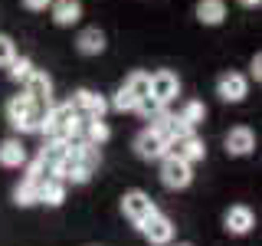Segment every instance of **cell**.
<instances>
[{"instance_id":"8","label":"cell","mask_w":262,"mask_h":246,"mask_svg":"<svg viewBox=\"0 0 262 246\" xmlns=\"http://www.w3.org/2000/svg\"><path fill=\"white\" fill-rule=\"evenodd\" d=\"M246 92H249V82H246V76H239V72H226V76H220V82H216V95L223 98V102H243Z\"/></svg>"},{"instance_id":"22","label":"cell","mask_w":262,"mask_h":246,"mask_svg":"<svg viewBox=\"0 0 262 246\" xmlns=\"http://www.w3.org/2000/svg\"><path fill=\"white\" fill-rule=\"evenodd\" d=\"M125 89L135 98H144L147 92H151V76H147V72H131V76L125 79Z\"/></svg>"},{"instance_id":"30","label":"cell","mask_w":262,"mask_h":246,"mask_svg":"<svg viewBox=\"0 0 262 246\" xmlns=\"http://www.w3.org/2000/svg\"><path fill=\"white\" fill-rule=\"evenodd\" d=\"M252 76H256V82L262 79V56H259V53L252 56Z\"/></svg>"},{"instance_id":"9","label":"cell","mask_w":262,"mask_h":246,"mask_svg":"<svg viewBox=\"0 0 262 246\" xmlns=\"http://www.w3.org/2000/svg\"><path fill=\"white\" fill-rule=\"evenodd\" d=\"M56 177H59V180H72V184H85V180L92 177V171H89L76 154H66V158L56 164Z\"/></svg>"},{"instance_id":"3","label":"cell","mask_w":262,"mask_h":246,"mask_svg":"<svg viewBox=\"0 0 262 246\" xmlns=\"http://www.w3.org/2000/svg\"><path fill=\"white\" fill-rule=\"evenodd\" d=\"M154 210H158V207H154V200H151L144 191H131V194H125V200H121V213H125V217H128L135 227L144 223V220L151 217Z\"/></svg>"},{"instance_id":"4","label":"cell","mask_w":262,"mask_h":246,"mask_svg":"<svg viewBox=\"0 0 262 246\" xmlns=\"http://www.w3.org/2000/svg\"><path fill=\"white\" fill-rule=\"evenodd\" d=\"M147 95H154L161 105L174 102V98L180 95V79H177L170 69H158V72L151 76V92H147Z\"/></svg>"},{"instance_id":"1","label":"cell","mask_w":262,"mask_h":246,"mask_svg":"<svg viewBox=\"0 0 262 246\" xmlns=\"http://www.w3.org/2000/svg\"><path fill=\"white\" fill-rule=\"evenodd\" d=\"M161 180H164V187H170V191H184V187L193 180V168L187 161L174 158V154H164L161 158Z\"/></svg>"},{"instance_id":"21","label":"cell","mask_w":262,"mask_h":246,"mask_svg":"<svg viewBox=\"0 0 262 246\" xmlns=\"http://www.w3.org/2000/svg\"><path fill=\"white\" fill-rule=\"evenodd\" d=\"M30 109H33V98L27 92H23V95H13L10 102H7V118H10V125H16V121H20Z\"/></svg>"},{"instance_id":"20","label":"cell","mask_w":262,"mask_h":246,"mask_svg":"<svg viewBox=\"0 0 262 246\" xmlns=\"http://www.w3.org/2000/svg\"><path fill=\"white\" fill-rule=\"evenodd\" d=\"M13 200L20 203V207H33V203H39V184L27 177V180H23V184L13 191Z\"/></svg>"},{"instance_id":"23","label":"cell","mask_w":262,"mask_h":246,"mask_svg":"<svg viewBox=\"0 0 262 246\" xmlns=\"http://www.w3.org/2000/svg\"><path fill=\"white\" fill-rule=\"evenodd\" d=\"M203 115H207V109H203V102H196V98H190V102L180 109V121H187L190 128H196L203 121Z\"/></svg>"},{"instance_id":"5","label":"cell","mask_w":262,"mask_h":246,"mask_svg":"<svg viewBox=\"0 0 262 246\" xmlns=\"http://www.w3.org/2000/svg\"><path fill=\"white\" fill-rule=\"evenodd\" d=\"M138 227H141V233L147 236V243H154V246H164V243L174 240V223H170L164 213H158V210H154L144 223H138Z\"/></svg>"},{"instance_id":"7","label":"cell","mask_w":262,"mask_h":246,"mask_svg":"<svg viewBox=\"0 0 262 246\" xmlns=\"http://www.w3.org/2000/svg\"><path fill=\"white\" fill-rule=\"evenodd\" d=\"M135 148H138V154H141L144 161H161L164 154H167V138H164L158 128H147V131L138 135Z\"/></svg>"},{"instance_id":"31","label":"cell","mask_w":262,"mask_h":246,"mask_svg":"<svg viewBox=\"0 0 262 246\" xmlns=\"http://www.w3.org/2000/svg\"><path fill=\"white\" fill-rule=\"evenodd\" d=\"M239 4H243V7H249V10H252V7H259L262 0H239Z\"/></svg>"},{"instance_id":"6","label":"cell","mask_w":262,"mask_h":246,"mask_svg":"<svg viewBox=\"0 0 262 246\" xmlns=\"http://www.w3.org/2000/svg\"><path fill=\"white\" fill-rule=\"evenodd\" d=\"M72 109H76L82 118H102V115L108 112V102L98 92H92V89H79V92L72 95Z\"/></svg>"},{"instance_id":"25","label":"cell","mask_w":262,"mask_h":246,"mask_svg":"<svg viewBox=\"0 0 262 246\" xmlns=\"http://www.w3.org/2000/svg\"><path fill=\"white\" fill-rule=\"evenodd\" d=\"M135 112L138 115H144V118H158V115L164 112V105L158 102V98H154V95H144V98H138V105H135Z\"/></svg>"},{"instance_id":"26","label":"cell","mask_w":262,"mask_h":246,"mask_svg":"<svg viewBox=\"0 0 262 246\" xmlns=\"http://www.w3.org/2000/svg\"><path fill=\"white\" fill-rule=\"evenodd\" d=\"M30 72H33V63L27 59V56H13L10 59V79L13 82H27Z\"/></svg>"},{"instance_id":"13","label":"cell","mask_w":262,"mask_h":246,"mask_svg":"<svg viewBox=\"0 0 262 246\" xmlns=\"http://www.w3.org/2000/svg\"><path fill=\"white\" fill-rule=\"evenodd\" d=\"M23 92L30 98H36V102H49V95H53V79H49L46 72L33 69L27 76V82H23Z\"/></svg>"},{"instance_id":"16","label":"cell","mask_w":262,"mask_h":246,"mask_svg":"<svg viewBox=\"0 0 262 246\" xmlns=\"http://www.w3.org/2000/svg\"><path fill=\"white\" fill-rule=\"evenodd\" d=\"M0 164H4V168H20V164H27V148L16 141V138H7V141L0 145Z\"/></svg>"},{"instance_id":"29","label":"cell","mask_w":262,"mask_h":246,"mask_svg":"<svg viewBox=\"0 0 262 246\" xmlns=\"http://www.w3.org/2000/svg\"><path fill=\"white\" fill-rule=\"evenodd\" d=\"M49 4H53V0H23V7H27V10H33V13L49 10Z\"/></svg>"},{"instance_id":"11","label":"cell","mask_w":262,"mask_h":246,"mask_svg":"<svg viewBox=\"0 0 262 246\" xmlns=\"http://www.w3.org/2000/svg\"><path fill=\"white\" fill-rule=\"evenodd\" d=\"M252 148H256V135H252V128H229V135H226V151L229 154H236V158H243V154H249Z\"/></svg>"},{"instance_id":"28","label":"cell","mask_w":262,"mask_h":246,"mask_svg":"<svg viewBox=\"0 0 262 246\" xmlns=\"http://www.w3.org/2000/svg\"><path fill=\"white\" fill-rule=\"evenodd\" d=\"M16 56V43L7 33H0V66H10V59Z\"/></svg>"},{"instance_id":"24","label":"cell","mask_w":262,"mask_h":246,"mask_svg":"<svg viewBox=\"0 0 262 246\" xmlns=\"http://www.w3.org/2000/svg\"><path fill=\"white\" fill-rule=\"evenodd\" d=\"M27 177L30 180H36V184H43V180H49V177H56V168L49 161H43V158H36L30 164V171H27Z\"/></svg>"},{"instance_id":"18","label":"cell","mask_w":262,"mask_h":246,"mask_svg":"<svg viewBox=\"0 0 262 246\" xmlns=\"http://www.w3.org/2000/svg\"><path fill=\"white\" fill-rule=\"evenodd\" d=\"M66 154H69V145H66V138H46V145L39 148V158L49 161L53 168L66 158Z\"/></svg>"},{"instance_id":"14","label":"cell","mask_w":262,"mask_h":246,"mask_svg":"<svg viewBox=\"0 0 262 246\" xmlns=\"http://www.w3.org/2000/svg\"><path fill=\"white\" fill-rule=\"evenodd\" d=\"M76 49L82 56H98V53H105V33L98 30V27H85L79 33V39H76Z\"/></svg>"},{"instance_id":"32","label":"cell","mask_w":262,"mask_h":246,"mask_svg":"<svg viewBox=\"0 0 262 246\" xmlns=\"http://www.w3.org/2000/svg\"><path fill=\"white\" fill-rule=\"evenodd\" d=\"M177 246H190V243H177Z\"/></svg>"},{"instance_id":"27","label":"cell","mask_w":262,"mask_h":246,"mask_svg":"<svg viewBox=\"0 0 262 246\" xmlns=\"http://www.w3.org/2000/svg\"><path fill=\"white\" fill-rule=\"evenodd\" d=\"M135 105H138V98L131 95L125 86H121L118 92H115V98H112V109L115 112H135Z\"/></svg>"},{"instance_id":"2","label":"cell","mask_w":262,"mask_h":246,"mask_svg":"<svg viewBox=\"0 0 262 246\" xmlns=\"http://www.w3.org/2000/svg\"><path fill=\"white\" fill-rule=\"evenodd\" d=\"M167 154H174V158L193 164V161H203L207 148H203V141L193 135V131H187V135H180V138H174V141H167Z\"/></svg>"},{"instance_id":"12","label":"cell","mask_w":262,"mask_h":246,"mask_svg":"<svg viewBox=\"0 0 262 246\" xmlns=\"http://www.w3.org/2000/svg\"><path fill=\"white\" fill-rule=\"evenodd\" d=\"M196 20L203 27H220L226 20V0H196Z\"/></svg>"},{"instance_id":"17","label":"cell","mask_w":262,"mask_h":246,"mask_svg":"<svg viewBox=\"0 0 262 246\" xmlns=\"http://www.w3.org/2000/svg\"><path fill=\"white\" fill-rule=\"evenodd\" d=\"M66 200V180L59 177H49L39 184V203H49V207H59Z\"/></svg>"},{"instance_id":"15","label":"cell","mask_w":262,"mask_h":246,"mask_svg":"<svg viewBox=\"0 0 262 246\" xmlns=\"http://www.w3.org/2000/svg\"><path fill=\"white\" fill-rule=\"evenodd\" d=\"M252 223H256V217H252V210L243 207V203L226 210V230H229V233H249Z\"/></svg>"},{"instance_id":"19","label":"cell","mask_w":262,"mask_h":246,"mask_svg":"<svg viewBox=\"0 0 262 246\" xmlns=\"http://www.w3.org/2000/svg\"><path fill=\"white\" fill-rule=\"evenodd\" d=\"M82 128H85V135H82V138H85L89 145H102V141H108V135H112L108 125H105L102 118H85V121H82Z\"/></svg>"},{"instance_id":"10","label":"cell","mask_w":262,"mask_h":246,"mask_svg":"<svg viewBox=\"0 0 262 246\" xmlns=\"http://www.w3.org/2000/svg\"><path fill=\"white\" fill-rule=\"evenodd\" d=\"M49 10H53L56 27H72L82 20V0H53Z\"/></svg>"}]
</instances>
